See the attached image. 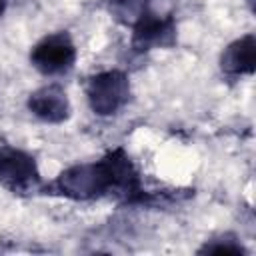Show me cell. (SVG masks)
Segmentation results:
<instances>
[{
  "label": "cell",
  "instance_id": "1",
  "mask_svg": "<svg viewBox=\"0 0 256 256\" xmlns=\"http://www.w3.org/2000/svg\"><path fill=\"white\" fill-rule=\"evenodd\" d=\"M46 190L70 200L118 196L134 202L142 194L138 172L124 148H114L96 162L66 168L46 186Z\"/></svg>",
  "mask_w": 256,
  "mask_h": 256
},
{
  "label": "cell",
  "instance_id": "2",
  "mask_svg": "<svg viewBox=\"0 0 256 256\" xmlns=\"http://www.w3.org/2000/svg\"><path fill=\"white\" fill-rule=\"evenodd\" d=\"M130 98V80L122 70H104L88 78L86 100L94 114L112 116L126 106Z\"/></svg>",
  "mask_w": 256,
  "mask_h": 256
},
{
  "label": "cell",
  "instance_id": "3",
  "mask_svg": "<svg viewBox=\"0 0 256 256\" xmlns=\"http://www.w3.org/2000/svg\"><path fill=\"white\" fill-rule=\"evenodd\" d=\"M32 66L44 76H60L74 68L76 46L66 30L46 34L30 50Z\"/></svg>",
  "mask_w": 256,
  "mask_h": 256
},
{
  "label": "cell",
  "instance_id": "4",
  "mask_svg": "<svg viewBox=\"0 0 256 256\" xmlns=\"http://www.w3.org/2000/svg\"><path fill=\"white\" fill-rule=\"evenodd\" d=\"M130 26H132L130 46L134 52L170 48L176 44V20L172 14H158L146 6Z\"/></svg>",
  "mask_w": 256,
  "mask_h": 256
},
{
  "label": "cell",
  "instance_id": "5",
  "mask_svg": "<svg viewBox=\"0 0 256 256\" xmlns=\"http://www.w3.org/2000/svg\"><path fill=\"white\" fill-rule=\"evenodd\" d=\"M0 184L14 194H28L40 188L36 160L14 146H0Z\"/></svg>",
  "mask_w": 256,
  "mask_h": 256
},
{
  "label": "cell",
  "instance_id": "6",
  "mask_svg": "<svg viewBox=\"0 0 256 256\" xmlns=\"http://www.w3.org/2000/svg\"><path fill=\"white\" fill-rule=\"evenodd\" d=\"M28 110L48 124H60L70 118L72 106L58 84H46L28 96Z\"/></svg>",
  "mask_w": 256,
  "mask_h": 256
},
{
  "label": "cell",
  "instance_id": "7",
  "mask_svg": "<svg viewBox=\"0 0 256 256\" xmlns=\"http://www.w3.org/2000/svg\"><path fill=\"white\" fill-rule=\"evenodd\" d=\"M220 68L228 76H244L252 74L256 68V38L254 34H244L230 42L222 56H220Z\"/></svg>",
  "mask_w": 256,
  "mask_h": 256
},
{
  "label": "cell",
  "instance_id": "8",
  "mask_svg": "<svg viewBox=\"0 0 256 256\" xmlns=\"http://www.w3.org/2000/svg\"><path fill=\"white\" fill-rule=\"evenodd\" d=\"M108 2H110V12L124 24H132L148 6L146 0H108Z\"/></svg>",
  "mask_w": 256,
  "mask_h": 256
},
{
  "label": "cell",
  "instance_id": "9",
  "mask_svg": "<svg viewBox=\"0 0 256 256\" xmlns=\"http://www.w3.org/2000/svg\"><path fill=\"white\" fill-rule=\"evenodd\" d=\"M200 252H216V254H222V252L228 254V252H232V254H238V252H244V248H242L240 242L230 240V236L226 234V236H222V238H214V240L206 242V244L200 248Z\"/></svg>",
  "mask_w": 256,
  "mask_h": 256
},
{
  "label": "cell",
  "instance_id": "10",
  "mask_svg": "<svg viewBox=\"0 0 256 256\" xmlns=\"http://www.w3.org/2000/svg\"><path fill=\"white\" fill-rule=\"evenodd\" d=\"M6 6H8V0H0V16L4 14V10H6Z\"/></svg>",
  "mask_w": 256,
  "mask_h": 256
}]
</instances>
